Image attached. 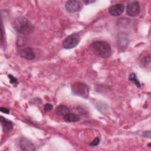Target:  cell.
Segmentation results:
<instances>
[{
    "instance_id": "obj_18",
    "label": "cell",
    "mask_w": 151,
    "mask_h": 151,
    "mask_svg": "<svg viewBox=\"0 0 151 151\" xmlns=\"http://www.w3.org/2000/svg\"><path fill=\"white\" fill-rule=\"evenodd\" d=\"M0 110H1V112H3V113H6V114H9V110L8 109H7V108L1 107Z\"/></svg>"
},
{
    "instance_id": "obj_13",
    "label": "cell",
    "mask_w": 151,
    "mask_h": 151,
    "mask_svg": "<svg viewBox=\"0 0 151 151\" xmlns=\"http://www.w3.org/2000/svg\"><path fill=\"white\" fill-rule=\"evenodd\" d=\"M129 80L130 81L133 82L136 87H140V83L139 80L137 79V78L136 77V75L134 73H131L130 74V76L129 77Z\"/></svg>"
},
{
    "instance_id": "obj_10",
    "label": "cell",
    "mask_w": 151,
    "mask_h": 151,
    "mask_svg": "<svg viewBox=\"0 0 151 151\" xmlns=\"http://www.w3.org/2000/svg\"><path fill=\"white\" fill-rule=\"evenodd\" d=\"M1 124L2 126L3 130L5 132L11 130L13 127L12 122L5 118L3 116H1Z\"/></svg>"
},
{
    "instance_id": "obj_20",
    "label": "cell",
    "mask_w": 151,
    "mask_h": 151,
    "mask_svg": "<svg viewBox=\"0 0 151 151\" xmlns=\"http://www.w3.org/2000/svg\"><path fill=\"white\" fill-rule=\"evenodd\" d=\"M95 1H84V2L86 4H90V3H93V2H94Z\"/></svg>"
},
{
    "instance_id": "obj_14",
    "label": "cell",
    "mask_w": 151,
    "mask_h": 151,
    "mask_svg": "<svg viewBox=\"0 0 151 151\" xmlns=\"http://www.w3.org/2000/svg\"><path fill=\"white\" fill-rule=\"evenodd\" d=\"M99 143H100V139L99 137H96L90 143V145L91 146H97Z\"/></svg>"
},
{
    "instance_id": "obj_12",
    "label": "cell",
    "mask_w": 151,
    "mask_h": 151,
    "mask_svg": "<svg viewBox=\"0 0 151 151\" xmlns=\"http://www.w3.org/2000/svg\"><path fill=\"white\" fill-rule=\"evenodd\" d=\"M64 120L67 122H76L80 120V117L78 115L71 113H68L63 116Z\"/></svg>"
},
{
    "instance_id": "obj_6",
    "label": "cell",
    "mask_w": 151,
    "mask_h": 151,
    "mask_svg": "<svg viewBox=\"0 0 151 151\" xmlns=\"http://www.w3.org/2000/svg\"><path fill=\"white\" fill-rule=\"evenodd\" d=\"M66 10L70 13H74L81 10L82 8V2L80 1L71 0L68 1L65 4Z\"/></svg>"
},
{
    "instance_id": "obj_2",
    "label": "cell",
    "mask_w": 151,
    "mask_h": 151,
    "mask_svg": "<svg viewBox=\"0 0 151 151\" xmlns=\"http://www.w3.org/2000/svg\"><path fill=\"white\" fill-rule=\"evenodd\" d=\"M91 48L96 55L103 58H107L111 55L110 45L106 41H95L91 44Z\"/></svg>"
},
{
    "instance_id": "obj_7",
    "label": "cell",
    "mask_w": 151,
    "mask_h": 151,
    "mask_svg": "<svg viewBox=\"0 0 151 151\" xmlns=\"http://www.w3.org/2000/svg\"><path fill=\"white\" fill-rule=\"evenodd\" d=\"M124 9L123 4H116L109 8V12L112 16H119L121 15Z\"/></svg>"
},
{
    "instance_id": "obj_9",
    "label": "cell",
    "mask_w": 151,
    "mask_h": 151,
    "mask_svg": "<svg viewBox=\"0 0 151 151\" xmlns=\"http://www.w3.org/2000/svg\"><path fill=\"white\" fill-rule=\"evenodd\" d=\"M21 148L22 150H35L34 145L25 139H22L20 141Z\"/></svg>"
},
{
    "instance_id": "obj_5",
    "label": "cell",
    "mask_w": 151,
    "mask_h": 151,
    "mask_svg": "<svg viewBox=\"0 0 151 151\" xmlns=\"http://www.w3.org/2000/svg\"><path fill=\"white\" fill-rule=\"evenodd\" d=\"M126 13L129 16L136 17L140 13V5L137 1H132L127 4Z\"/></svg>"
},
{
    "instance_id": "obj_3",
    "label": "cell",
    "mask_w": 151,
    "mask_h": 151,
    "mask_svg": "<svg viewBox=\"0 0 151 151\" xmlns=\"http://www.w3.org/2000/svg\"><path fill=\"white\" fill-rule=\"evenodd\" d=\"M71 90L74 95L87 99L89 96V88L85 83L77 81L71 86Z\"/></svg>"
},
{
    "instance_id": "obj_16",
    "label": "cell",
    "mask_w": 151,
    "mask_h": 151,
    "mask_svg": "<svg viewBox=\"0 0 151 151\" xmlns=\"http://www.w3.org/2000/svg\"><path fill=\"white\" fill-rule=\"evenodd\" d=\"M52 107H53V106L51 104L47 103L44 106V110L46 111H51L52 109Z\"/></svg>"
},
{
    "instance_id": "obj_15",
    "label": "cell",
    "mask_w": 151,
    "mask_h": 151,
    "mask_svg": "<svg viewBox=\"0 0 151 151\" xmlns=\"http://www.w3.org/2000/svg\"><path fill=\"white\" fill-rule=\"evenodd\" d=\"M8 78H9V81H10V83H12V84H15V83H17V79L15 78V77H14L12 75H11V74H8Z\"/></svg>"
},
{
    "instance_id": "obj_19",
    "label": "cell",
    "mask_w": 151,
    "mask_h": 151,
    "mask_svg": "<svg viewBox=\"0 0 151 151\" xmlns=\"http://www.w3.org/2000/svg\"><path fill=\"white\" fill-rule=\"evenodd\" d=\"M4 27H3V24L2 22L1 23V43H3V40H4Z\"/></svg>"
},
{
    "instance_id": "obj_1",
    "label": "cell",
    "mask_w": 151,
    "mask_h": 151,
    "mask_svg": "<svg viewBox=\"0 0 151 151\" xmlns=\"http://www.w3.org/2000/svg\"><path fill=\"white\" fill-rule=\"evenodd\" d=\"M12 26L18 33L23 35L29 34L34 29L33 24L28 19L23 17L15 19L12 22Z\"/></svg>"
},
{
    "instance_id": "obj_17",
    "label": "cell",
    "mask_w": 151,
    "mask_h": 151,
    "mask_svg": "<svg viewBox=\"0 0 151 151\" xmlns=\"http://www.w3.org/2000/svg\"><path fill=\"white\" fill-rule=\"evenodd\" d=\"M143 136L145 137H147L149 139L150 138V131H147V132H144L143 134Z\"/></svg>"
},
{
    "instance_id": "obj_8",
    "label": "cell",
    "mask_w": 151,
    "mask_h": 151,
    "mask_svg": "<svg viewBox=\"0 0 151 151\" xmlns=\"http://www.w3.org/2000/svg\"><path fill=\"white\" fill-rule=\"evenodd\" d=\"M19 54L20 56L27 60H32L34 58L35 55L31 47H27L22 48L19 51Z\"/></svg>"
},
{
    "instance_id": "obj_11",
    "label": "cell",
    "mask_w": 151,
    "mask_h": 151,
    "mask_svg": "<svg viewBox=\"0 0 151 151\" xmlns=\"http://www.w3.org/2000/svg\"><path fill=\"white\" fill-rule=\"evenodd\" d=\"M55 112L57 114L60 116H65V114L70 113V110L67 107L64 105H59L57 106L55 110Z\"/></svg>"
},
{
    "instance_id": "obj_4",
    "label": "cell",
    "mask_w": 151,
    "mask_h": 151,
    "mask_svg": "<svg viewBox=\"0 0 151 151\" xmlns=\"http://www.w3.org/2000/svg\"><path fill=\"white\" fill-rule=\"evenodd\" d=\"M80 40V35L74 33L67 37L63 42V47L65 49H71L76 47Z\"/></svg>"
}]
</instances>
